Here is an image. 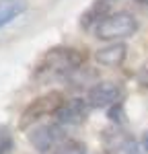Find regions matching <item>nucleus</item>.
Returning <instances> with one entry per match:
<instances>
[{
    "mask_svg": "<svg viewBox=\"0 0 148 154\" xmlns=\"http://www.w3.org/2000/svg\"><path fill=\"white\" fill-rule=\"evenodd\" d=\"M86 58H88V54H86L85 48L82 49L51 48L37 60L35 68H33V76L35 78H43V76H64V74H70L72 70L80 68L86 62Z\"/></svg>",
    "mask_w": 148,
    "mask_h": 154,
    "instance_id": "nucleus-1",
    "label": "nucleus"
},
{
    "mask_svg": "<svg viewBox=\"0 0 148 154\" xmlns=\"http://www.w3.org/2000/svg\"><path fill=\"white\" fill-rule=\"evenodd\" d=\"M66 103L68 101H66L62 91H48L45 95H39L25 107V111L21 113V119H19V128L31 130V125L37 123L39 119L48 117V115H58Z\"/></svg>",
    "mask_w": 148,
    "mask_h": 154,
    "instance_id": "nucleus-2",
    "label": "nucleus"
},
{
    "mask_svg": "<svg viewBox=\"0 0 148 154\" xmlns=\"http://www.w3.org/2000/svg\"><path fill=\"white\" fill-rule=\"evenodd\" d=\"M138 31V19L132 12L119 11V12H109L101 23L95 27V37L101 41H111L117 43L119 39H128Z\"/></svg>",
    "mask_w": 148,
    "mask_h": 154,
    "instance_id": "nucleus-3",
    "label": "nucleus"
},
{
    "mask_svg": "<svg viewBox=\"0 0 148 154\" xmlns=\"http://www.w3.org/2000/svg\"><path fill=\"white\" fill-rule=\"evenodd\" d=\"M27 140L39 154L54 150L64 142V125H60V123H39V125L29 130Z\"/></svg>",
    "mask_w": 148,
    "mask_h": 154,
    "instance_id": "nucleus-4",
    "label": "nucleus"
},
{
    "mask_svg": "<svg viewBox=\"0 0 148 154\" xmlns=\"http://www.w3.org/2000/svg\"><path fill=\"white\" fill-rule=\"evenodd\" d=\"M123 95H125V91L119 82L101 80V82H95L88 88L86 101L93 109H105V107H113L117 103H122Z\"/></svg>",
    "mask_w": 148,
    "mask_h": 154,
    "instance_id": "nucleus-5",
    "label": "nucleus"
},
{
    "mask_svg": "<svg viewBox=\"0 0 148 154\" xmlns=\"http://www.w3.org/2000/svg\"><path fill=\"white\" fill-rule=\"evenodd\" d=\"M101 142H103L105 154H142V148L136 142L134 136L117 125L103 131Z\"/></svg>",
    "mask_w": 148,
    "mask_h": 154,
    "instance_id": "nucleus-6",
    "label": "nucleus"
},
{
    "mask_svg": "<svg viewBox=\"0 0 148 154\" xmlns=\"http://www.w3.org/2000/svg\"><path fill=\"white\" fill-rule=\"evenodd\" d=\"M88 111H91L88 101H85V99H72V101H68L66 105L62 107L56 117H58L60 125H80V123L86 121Z\"/></svg>",
    "mask_w": 148,
    "mask_h": 154,
    "instance_id": "nucleus-7",
    "label": "nucleus"
},
{
    "mask_svg": "<svg viewBox=\"0 0 148 154\" xmlns=\"http://www.w3.org/2000/svg\"><path fill=\"white\" fill-rule=\"evenodd\" d=\"M128 58V45L117 41V43H109L105 48H101L95 51V62L99 66L105 68H119Z\"/></svg>",
    "mask_w": 148,
    "mask_h": 154,
    "instance_id": "nucleus-8",
    "label": "nucleus"
},
{
    "mask_svg": "<svg viewBox=\"0 0 148 154\" xmlns=\"http://www.w3.org/2000/svg\"><path fill=\"white\" fill-rule=\"evenodd\" d=\"M107 11H109V2H107V0H95V2L80 14L78 23H80L82 29H93V31H95V27L109 14Z\"/></svg>",
    "mask_w": 148,
    "mask_h": 154,
    "instance_id": "nucleus-9",
    "label": "nucleus"
},
{
    "mask_svg": "<svg viewBox=\"0 0 148 154\" xmlns=\"http://www.w3.org/2000/svg\"><path fill=\"white\" fill-rule=\"evenodd\" d=\"M25 11H27V4L23 0H0V27H6Z\"/></svg>",
    "mask_w": 148,
    "mask_h": 154,
    "instance_id": "nucleus-10",
    "label": "nucleus"
},
{
    "mask_svg": "<svg viewBox=\"0 0 148 154\" xmlns=\"http://www.w3.org/2000/svg\"><path fill=\"white\" fill-rule=\"evenodd\" d=\"M56 154H88L86 144L80 140H64L56 148Z\"/></svg>",
    "mask_w": 148,
    "mask_h": 154,
    "instance_id": "nucleus-11",
    "label": "nucleus"
},
{
    "mask_svg": "<svg viewBox=\"0 0 148 154\" xmlns=\"http://www.w3.org/2000/svg\"><path fill=\"white\" fill-rule=\"evenodd\" d=\"M14 146V140H12V131L8 125L0 123V154H8Z\"/></svg>",
    "mask_w": 148,
    "mask_h": 154,
    "instance_id": "nucleus-12",
    "label": "nucleus"
},
{
    "mask_svg": "<svg viewBox=\"0 0 148 154\" xmlns=\"http://www.w3.org/2000/svg\"><path fill=\"white\" fill-rule=\"evenodd\" d=\"M107 117L113 125H122L123 123V117H125V109H123V103H117V105L109 107V111H107Z\"/></svg>",
    "mask_w": 148,
    "mask_h": 154,
    "instance_id": "nucleus-13",
    "label": "nucleus"
},
{
    "mask_svg": "<svg viewBox=\"0 0 148 154\" xmlns=\"http://www.w3.org/2000/svg\"><path fill=\"white\" fill-rule=\"evenodd\" d=\"M138 84H142L144 88H148V62L140 66L138 70Z\"/></svg>",
    "mask_w": 148,
    "mask_h": 154,
    "instance_id": "nucleus-14",
    "label": "nucleus"
},
{
    "mask_svg": "<svg viewBox=\"0 0 148 154\" xmlns=\"http://www.w3.org/2000/svg\"><path fill=\"white\" fill-rule=\"evenodd\" d=\"M142 146H144V150L148 152V130L144 131V138H142Z\"/></svg>",
    "mask_w": 148,
    "mask_h": 154,
    "instance_id": "nucleus-15",
    "label": "nucleus"
},
{
    "mask_svg": "<svg viewBox=\"0 0 148 154\" xmlns=\"http://www.w3.org/2000/svg\"><path fill=\"white\" fill-rule=\"evenodd\" d=\"M136 2H140V4H146V6H148V0H136Z\"/></svg>",
    "mask_w": 148,
    "mask_h": 154,
    "instance_id": "nucleus-16",
    "label": "nucleus"
}]
</instances>
